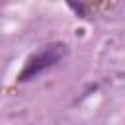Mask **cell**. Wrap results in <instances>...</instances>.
<instances>
[{"instance_id": "obj_1", "label": "cell", "mask_w": 125, "mask_h": 125, "mask_svg": "<svg viewBox=\"0 0 125 125\" xmlns=\"http://www.w3.org/2000/svg\"><path fill=\"white\" fill-rule=\"evenodd\" d=\"M64 55H66V45H62V43H51V45L41 47L39 51H35L33 55H29L25 59L23 68H21L18 80L20 82H29V80L37 78L45 70L57 66L62 61Z\"/></svg>"}]
</instances>
